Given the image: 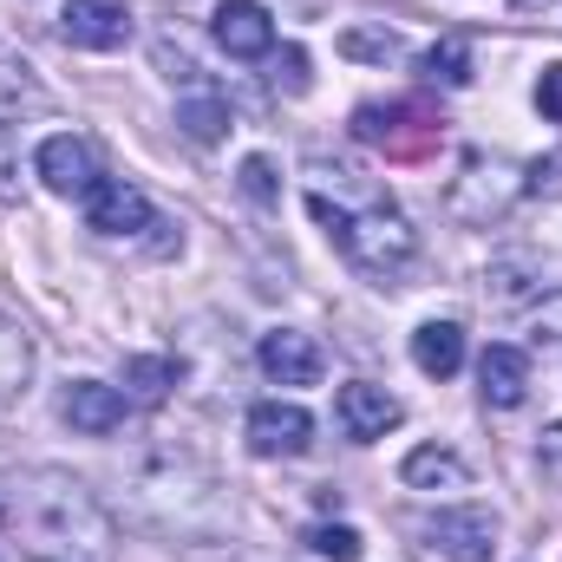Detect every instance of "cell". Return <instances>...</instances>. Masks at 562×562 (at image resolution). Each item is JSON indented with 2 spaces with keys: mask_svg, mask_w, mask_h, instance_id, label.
I'll list each match as a JSON object with an SVG mask.
<instances>
[{
  "mask_svg": "<svg viewBox=\"0 0 562 562\" xmlns=\"http://www.w3.org/2000/svg\"><path fill=\"white\" fill-rule=\"evenodd\" d=\"M7 510L20 517V530H33L40 543H53L66 562H112L119 557V524H112V510H105L72 471H53V464L26 471V477L13 484V504H7Z\"/></svg>",
  "mask_w": 562,
  "mask_h": 562,
  "instance_id": "obj_1",
  "label": "cell"
},
{
  "mask_svg": "<svg viewBox=\"0 0 562 562\" xmlns=\"http://www.w3.org/2000/svg\"><path fill=\"white\" fill-rule=\"evenodd\" d=\"M132 510H138L150 530L177 537V543H203V537H223L229 530L223 484L190 451H150L144 458L138 471H132Z\"/></svg>",
  "mask_w": 562,
  "mask_h": 562,
  "instance_id": "obj_2",
  "label": "cell"
},
{
  "mask_svg": "<svg viewBox=\"0 0 562 562\" xmlns=\"http://www.w3.org/2000/svg\"><path fill=\"white\" fill-rule=\"evenodd\" d=\"M321 223H327L334 249L373 281V288H400V276H406L413 256H419V229L393 210V196L360 203V210H334V216H321Z\"/></svg>",
  "mask_w": 562,
  "mask_h": 562,
  "instance_id": "obj_3",
  "label": "cell"
},
{
  "mask_svg": "<svg viewBox=\"0 0 562 562\" xmlns=\"http://www.w3.org/2000/svg\"><path fill=\"white\" fill-rule=\"evenodd\" d=\"M517 196H524V170H517L510 157L464 150V164H458V177H451V190H445V210H451L458 223H471V229H491V223L510 216Z\"/></svg>",
  "mask_w": 562,
  "mask_h": 562,
  "instance_id": "obj_4",
  "label": "cell"
},
{
  "mask_svg": "<svg viewBox=\"0 0 562 562\" xmlns=\"http://www.w3.org/2000/svg\"><path fill=\"white\" fill-rule=\"evenodd\" d=\"M353 138L400 157V164H419V157L438 150V119L425 105H413V99H373V105L353 112Z\"/></svg>",
  "mask_w": 562,
  "mask_h": 562,
  "instance_id": "obj_5",
  "label": "cell"
},
{
  "mask_svg": "<svg viewBox=\"0 0 562 562\" xmlns=\"http://www.w3.org/2000/svg\"><path fill=\"white\" fill-rule=\"evenodd\" d=\"M86 223L105 236V243H144V249H170L164 236H150V229H164V216L150 210V196H144L138 183H125V177H99L92 183V196H86Z\"/></svg>",
  "mask_w": 562,
  "mask_h": 562,
  "instance_id": "obj_6",
  "label": "cell"
},
{
  "mask_svg": "<svg viewBox=\"0 0 562 562\" xmlns=\"http://www.w3.org/2000/svg\"><path fill=\"white\" fill-rule=\"evenodd\" d=\"M419 537L445 562H491L497 557V517L477 510V504H451V510L419 517Z\"/></svg>",
  "mask_w": 562,
  "mask_h": 562,
  "instance_id": "obj_7",
  "label": "cell"
},
{
  "mask_svg": "<svg viewBox=\"0 0 562 562\" xmlns=\"http://www.w3.org/2000/svg\"><path fill=\"white\" fill-rule=\"evenodd\" d=\"M33 177L53 190V196H92V183L105 177L99 170V150L86 138H72V132H59V138H46L33 150Z\"/></svg>",
  "mask_w": 562,
  "mask_h": 562,
  "instance_id": "obj_8",
  "label": "cell"
},
{
  "mask_svg": "<svg viewBox=\"0 0 562 562\" xmlns=\"http://www.w3.org/2000/svg\"><path fill=\"white\" fill-rule=\"evenodd\" d=\"M243 438H249L256 458H301V451L314 445V419H307L294 400H262V406H249Z\"/></svg>",
  "mask_w": 562,
  "mask_h": 562,
  "instance_id": "obj_9",
  "label": "cell"
},
{
  "mask_svg": "<svg viewBox=\"0 0 562 562\" xmlns=\"http://www.w3.org/2000/svg\"><path fill=\"white\" fill-rule=\"evenodd\" d=\"M334 419H340V431H347L353 445H373V438H386L393 425L406 419V406H400L386 386H373V380H347V386L334 393Z\"/></svg>",
  "mask_w": 562,
  "mask_h": 562,
  "instance_id": "obj_10",
  "label": "cell"
},
{
  "mask_svg": "<svg viewBox=\"0 0 562 562\" xmlns=\"http://www.w3.org/2000/svg\"><path fill=\"white\" fill-rule=\"evenodd\" d=\"M59 33L86 53H119V46H132V7L125 0H72L59 13Z\"/></svg>",
  "mask_w": 562,
  "mask_h": 562,
  "instance_id": "obj_11",
  "label": "cell"
},
{
  "mask_svg": "<svg viewBox=\"0 0 562 562\" xmlns=\"http://www.w3.org/2000/svg\"><path fill=\"white\" fill-rule=\"evenodd\" d=\"M210 33H216V46L229 59H269L276 53V20H269L262 0H223Z\"/></svg>",
  "mask_w": 562,
  "mask_h": 562,
  "instance_id": "obj_12",
  "label": "cell"
},
{
  "mask_svg": "<svg viewBox=\"0 0 562 562\" xmlns=\"http://www.w3.org/2000/svg\"><path fill=\"white\" fill-rule=\"evenodd\" d=\"M256 360H262V373H269L276 386H314V380L327 373V353H321L301 327H276V334H262Z\"/></svg>",
  "mask_w": 562,
  "mask_h": 562,
  "instance_id": "obj_13",
  "label": "cell"
},
{
  "mask_svg": "<svg viewBox=\"0 0 562 562\" xmlns=\"http://www.w3.org/2000/svg\"><path fill=\"white\" fill-rule=\"evenodd\" d=\"M59 413H66L72 431H86V438H112L125 425V413H132V400L119 386H105V380H72L66 400H59Z\"/></svg>",
  "mask_w": 562,
  "mask_h": 562,
  "instance_id": "obj_14",
  "label": "cell"
},
{
  "mask_svg": "<svg viewBox=\"0 0 562 562\" xmlns=\"http://www.w3.org/2000/svg\"><path fill=\"white\" fill-rule=\"evenodd\" d=\"M477 393H484V406L491 413H517L524 400H530V353L524 347H484V360H477Z\"/></svg>",
  "mask_w": 562,
  "mask_h": 562,
  "instance_id": "obj_15",
  "label": "cell"
},
{
  "mask_svg": "<svg viewBox=\"0 0 562 562\" xmlns=\"http://www.w3.org/2000/svg\"><path fill=\"white\" fill-rule=\"evenodd\" d=\"M53 99H46V86H40V72L0 40V125H13V119H33V112H46Z\"/></svg>",
  "mask_w": 562,
  "mask_h": 562,
  "instance_id": "obj_16",
  "label": "cell"
},
{
  "mask_svg": "<svg viewBox=\"0 0 562 562\" xmlns=\"http://www.w3.org/2000/svg\"><path fill=\"white\" fill-rule=\"evenodd\" d=\"M413 367H419L425 380H451L464 367V327L458 321H425L419 334H413Z\"/></svg>",
  "mask_w": 562,
  "mask_h": 562,
  "instance_id": "obj_17",
  "label": "cell"
},
{
  "mask_svg": "<svg viewBox=\"0 0 562 562\" xmlns=\"http://www.w3.org/2000/svg\"><path fill=\"white\" fill-rule=\"evenodd\" d=\"M400 477H406L413 491H464V484H471V464H464L458 451H445V445H419V451L400 464Z\"/></svg>",
  "mask_w": 562,
  "mask_h": 562,
  "instance_id": "obj_18",
  "label": "cell"
},
{
  "mask_svg": "<svg viewBox=\"0 0 562 562\" xmlns=\"http://www.w3.org/2000/svg\"><path fill=\"white\" fill-rule=\"evenodd\" d=\"M26 380H33V340H26L20 321L0 314V413L26 393Z\"/></svg>",
  "mask_w": 562,
  "mask_h": 562,
  "instance_id": "obj_19",
  "label": "cell"
},
{
  "mask_svg": "<svg viewBox=\"0 0 562 562\" xmlns=\"http://www.w3.org/2000/svg\"><path fill=\"white\" fill-rule=\"evenodd\" d=\"M419 72H425V86L464 92V86H471V40H464V33H445L438 46H425L419 53Z\"/></svg>",
  "mask_w": 562,
  "mask_h": 562,
  "instance_id": "obj_20",
  "label": "cell"
},
{
  "mask_svg": "<svg viewBox=\"0 0 562 562\" xmlns=\"http://www.w3.org/2000/svg\"><path fill=\"white\" fill-rule=\"evenodd\" d=\"M170 386H177V360H164V353H132V360H125V400L164 406Z\"/></svg>",
  "mask_w": 562,
  "mask_h": 562,
  "instance_id": "obj_21",
  "label": "cell"
},
{
  "mask_svg": "<svg viewBox=\"0 0 562 562\" xmlns=\"http://www.w3.org/2000/svg\"><path fill=\"white\" fill-rule=\"evenodd\" d=\"M177 125H183L196 144H216V138H223V125H229V105H223L216 92H196V99H183V105H177Z\"/></svg>",
  "mask_w": 562,
  "mask_h": 562,
  "instance_id": "obj_22",
  "label": "cell"
},
{
  "mask_svg": "<svg viewBox=\"0 0 562 562\" xmlns=\"http://www.w3.org/2000/svg\"><path fill=\"white\" fill-rule=\"evenodd\" d=\"M314 557H327V562H360L367 557V537L353 530V524H307V537H301Z\"/></svg>",
  "mask_w": 562,
  "mask_h": 562,
  "instance_id": "obj_23",
  "label": "cell"
},
{
  "mask_svg": "<svg viewBox=\"0 0 562 562\" xmlns=\"http://www.w3.org/2000/svg\"><path fill=\"white\" fill-rule=\"evenodd\" d=\"M269 86H276L281 99H301L307 92V53L301 46H281L276 59H269Z\"/></svg>",
  "mask_w": 562,
  "mask_h": 562,
  "instance_id": "obj_24",
  "label": "cell"
},
{
  "mask_svg": "<svg viewBox=\"0 0 562 562\" xmlns=\"http://www.w3.org/2000/svg\"><path fill=\"white\" fill-rule=\"evenodd\" d=\"M243 196L249 203H262V210H276L281 203V177L269 157H243Z\"/></svg>",
  "mask_w": 562,
  "mask_h": 562,
  "instance_id": "obj_25",
  "label": "cell"
},
{
  "mask_svg": "<svg viewBox=\"0 0 562 562\" xmlns=\"http://www.w3.org/2000/svg\"><path fill=\"white\" fill-rule=\"evenodd\" d=\"M530 340L537 347H562V288H543V301L530 314Z\"/></svg>",
  "mask_w": 562,
  "mask_h": 562,
  "instance_id": "obj_26",
  "label": "cell"
},
{
  "mask_svg": "<svg viewBox=\"0 0 562 562\" xmlns=\"http://www.w3.org/2000/svg\"><path fill=\"white\" fill-rule=\"evenodd\" d=\"M0 203H20V144H13V125H0Z\"/></svg>",
  "mask_w": 562,
  "mask_h": 562,
  "instance_id": "obj_27",
  "label": "cell"
},
{
  "mask_svg": "<svg viewBox=\"0 0 562 562\" xmlns=\"http://www.w3.org/2000/svg\"><path fill=\"white\" fill-rule=\"evenodd\" d=\"M537 471H543L550 491H562V425H550V431L537 438Z\"/></svg>",
  "mask_w": 562,
  "mask_h": 562,
  "instance_id": "obj_28",
  "label": "cell"
},
{
  "mask_svg": "<svg viewBox=\"0 0 562 562\" xmlns=\"http://www.w3.org/2000/svg\"><path fill=\"white\" fill-rule=\"evenodd\" d=\"M340 46H347L353 59H393V53H400V40H393V33H347Z\"/></svg>",
  "mask_w": 562,
  "mask_h": 562,
  "instance_id": "obj_29",
  "label": "cell"
},
{
  "mask_svg": "<svg viewBox=\"0 0 562 562\" xmlns=\"http://www.w3.org/2000/svg\"><path fill=\"white\" fill-rule=\"evenodd\" d=\"M537 105H543V119H557L562 125V59L557 66H543V79H537Z\"/></svg>",
  "mask_w": 562,
  "mask_h": 562,
  "instance_id": "obj_30",
  "label": "cell"
},
{
  "mask_svg": "<svg viewBox=\"0 0 562 562\" xmlns=\"http://www.w3.org/2000/svg\"><path fill=\"white\" fill-rule=\"evenodd\" d=\"M510 7H524V13H543V7H557V0H510Z\"/></svg>",
  "mask_w": 562,
  "mask_h": 562,
  "instance_id": "obj_31",
  "label": "cell"
},
{
  "mask_svg": "<svg viewBox=\"0 0 562 562\" xmlns=\"http://www.w3.org/2000/svg\"><path fill=\"white\" fill-rule=\"evenodd\" d=\"M40 562H53V557H40Z\"/></svg>",
  "mask_w": 562,
  "mask_h": 562,
  "instance_id": "obj_32",
  "label": "cell"
},
{
  "mask_svg": "<svg viewBox=\"0 0 562 562\" xmlns=\"http://www.w3.org/2000/svg\"><path fill=\"white\" fill-rule=\"evenodd\" d=\"M0 562H7V557H0Z\"/></svg>",
  "mask_w": 562,
  "mask_h": 562,
  "instance_id": "obj_33",
  "label": "cell"
}]
</instances>
